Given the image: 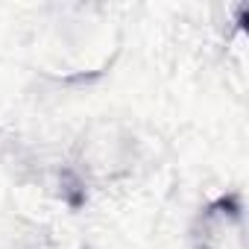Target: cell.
<instances>
[{"instance_id":"1","label":"cell","mask_w":249,"mask_h":249,"mask_svg":"<svg viewBox=\"0 0 249 249\" xmlns=\"http://www.w3.org/2000/svg\"><path fill=\"white\" fill-rule=\"evenodd\" d=\"M208 249H243V220L240 211L229 202H220L214 211L205 214V234Z\"/></svg>"}]
</instances>
